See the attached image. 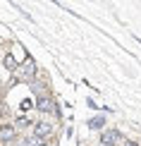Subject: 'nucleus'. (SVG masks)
I'll return each instance as SVG.
<instances>
[{
	"label": "nucleus",
	"instance_id": "nucleus-1",
	"mask_svg": "<svg viewBox=\"0 0 141 146\" xmlns=\"http://www.w3.org/2000/svg\"><path fill=\"white\" fill-rule=\"evenodd\" d=\"M120 132L117 129H105V132H103V137H101V144L103 146H115V144H117L120 141Z\"/></svg>",
	"mask_w": 141,
	"mask_h": 146
},
{
	"label": "nucleus",
	"instance_id": "nucleus-2",
	"mask_svg": "<svg viewBox=\"0 0 141 146\" xmlns=\"http://www.w3.org/2000/svg\"><path fill=\"white\" fill-rule=\"evenodd\" d=\"M15 139V129L10 125H3L0 127V141H12Z\"/></svg>",
	"mask_w": 141,
	"mask_h": 146
},
{
	"label": "nucleus",
	"instance_id": "nucleus-3",
	"mask_svg": "<svg viewBox=\"0 0 141 146\" xmlns=\"http://www.w3.org/2000/svg\"><path fill=\"white\" fill-rule=\"evenodd\" d=\"M36 108H38L41 113H50V110H55V108H53V101H50V98H38Z\"/></svg>",
	"mask_w": 141,
	"mask_h": 146
},
{
	"label": "nucleus",
	"instance_id": "nucleus-4",
	"mask_svg": "<svg viewBox=\"0 0 141 146\" xmlns=\"http://www.w3.org/2000/svg\"><path fill=\"white\" fill-rule=\"evenodd\" d=\"M50 129H53V127L48 125V122H36V137L43 139L46 134H50Z\"/></svg>",
	"mask_w": 141,
	"mask_h": 146
},
{
	"label": "nucleus",
	"instance_id": "nucleus-5",
	"mask_svg": "<svg viewBox=\"0 0 141 146\" xmlns=\"http://www.w3.org/2000/svg\"><path fill=\"white\" fill-rule=\"evenodd\" d=\"M22 74H24V77H34V74H36V65H34V60H26V62H24Z\"/></svg>",
	"mask_w": 141,
	"mask_h": 146
},
{
	"label": "nucleus",
	"instance_id": "nucleus-6",
	"mask_svg": "<svg viewBox=\"0 0 141 146\" xmlns=\"http://www.w3.org/2000/svg\"><path fill=\"white\" fill-rule=\"evenodd\" d=\"M24 146H46V141H43V139H41V137H26V139H24Z\"/></svg>",
	"mask_w": 141,
	"mask_h": 146
},
{
	"label": "nucleus",
	"instance_id": "nucleus-7",
	"mask_svg": "<svg viewBox=\"0 0 141 146\" xmlns=\"http://www.w3.org/2000/svg\"><path fill=\"white\" fill-rule=\"evenodd\" d=\"M103 125H105V117H93V120H89V127H91V129H101Z\"/></svg>",
	"mask_w": 141,
	"mask_h": 146
},
{
	"label": "nucleus",
	"instance_id": "nucleus-8",
	"mask_svg": "<svg viewBox=\"0 0 141 146\" xmlns=\"http://www.w3.org/2000/svg\"><path fill=\"white\" fill-rule=\"evenodd\" d=\"M3 62H5V67H7L10 72H12V70H17V60L12 58L10 53H7V55H5V60H3Z\"/></svg>",
	"mask_w": 141,
	"mask_h": 146
},
{
	"label": "nucleus",
	"instance_id": "nucleus-9",
	"mask_svg": "<svg viewBox=\"0 0 141 146\" xmlns=\"http://www.w3.org/2000/svg\"><path fill=\"white\" fill-rule=\"evenodd\" d=\"M17 125H19V127H26L29 120H26V117H19V120H17Z\"/></svg>",
	"mask_w": 141,
	"mask_h": 146
},
{
	"label": "nucleus",
	"instance_id": "nucleus-10",
	"mask_svg": "<svg viewBox=\"0 0 141 146\" xmlns=\"http://www.w3.org/2000/svg\"><path fill=\"white\" fill-rule=\"evenodd\" d=\"M124 146H139L136 141H124Z\"/></svg>",
	"mask_w": 141,
	"mask_h": 146
}]
</instances>
